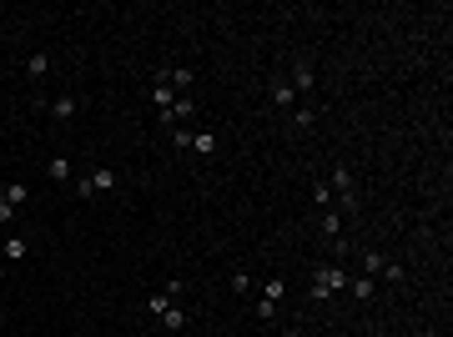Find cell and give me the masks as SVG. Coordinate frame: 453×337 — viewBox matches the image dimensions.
<instances>
[{
	"instance_id": "obj_10",
	"label": "cell",
	"mask_w": 453,
	"mask_h": 337,
	"mask_svg": "<svg viewBox=\"0 0 453 337\" xmlns=\"http://www.w3.org/2000/svg\"><path fill=\"white\" fill-rule=\"evenodd\" d=\"M156 322H161V332H182V327H187V307H182V302H172L166 312H156Z\"/></svg>"
},
{
	"instance_id": "obj_5",
	"label": "cell",
	"mask_w": 453,
	"mask_h": 337,
	"mask_svg": "<svg viewBox=\"0 0 453 337\" xmlns=\"http://www.w3.org/2000/svg\"><path fill=\"white\" fill-rule=\"evenodd\" d=\"M277 297H282V282H277V277H267V282H262V297H257V317H262V322L277 317Z\"/></svg>"
},
{
	"instance_id": "obj_4",
	"label": "cell",
	"mask_w": 453,
	"mask_h": 337,
	"mask_svg": "<svg viewBox=\"0 0 453 337\" xmlns=\"http://www.w3.org/2000/svg\"><path fill=\"white\" fill-rule=\"evenodd\" d=\"M288 86L298 91V101H317V71H312L307 61L293 66V81H288Z\"/></svg>"
},
{
	"instance_id": "obj_12",
	"label": "cell",
	"mask_w": 453,
	"mask_h": 337,
	"mask_svg": "<svg viewBox=\"0 0 453 337\" xmlns=\"http://www.w3.org/2000/svg\"><path fill=\"white\" fill-rule=\"evenodd\" d=\"M348 287H353V297H378V277H368V272H358V277H348Z\"/></svg>"
},
{
	"instance_id": "obj_6",
	"label": "cell",
	"mask_w": 453,
	"mask_h": 337,
	"mask_svg": "<svg viewBox=\"0 0 453 337\" xmlns=\"http://www.w3.org/2000/svg\"><path fill=\"white\" fill-rule=\"evenodd\" d=\"M156 81H166V86H172V91H177V96H187V91H192V81H197V76H192V71H187V66H161V71H156Z\"/></svg>"
},
{
	"instance_id": "obj_20",
	"label": "cell",
	"mask_w": 453,
	"mask_h": 337,
	"mask_svg": "<svg viewBox=\"0 0 453 337\" xmlns=\"http://www.w3.org/2000/svg\"><path fill=\"white\" fill-rule=\"evenodd\" d=\"M161 292H166V297H172V302H177V297H182V292H187V282H182V277H172V282H166V287H161Z\"/></svg>"
},
{
	"instance_id": "obj_11",
	"label": "cell",
	"mask_w": 453,
	"mask_h": 337,
	"mask_svg": "<svg viewBox=\"0 0 453 337\" xmlns=\"http://www.w3.org/2000/svg\"><path fill=\"white\" fill-rule=\"evenodd\" d=\"M86 182H91V192H96V197H101V192H111V187H116V182H121V177H116V172H111V166H96V172H91V177H86Z\"/></svg>"
},
{
	"instance_id": "obj_1",
	"label": "cell",
	"mask_w": 453,
	"mask_h": 337,
	"mask_svg": "<svg viewBox=\"0 0 453 337\" xmlns=\"http://www.w3.org/2000/svg\"><path fill=\"white\" fill-rule=\"evenodd\" d=\"M348 287V267L343 262H327L312 272V297H332V292H343Z\"/></svg>"
},
{
	"instance_id": "obj_2",
	"label": "cell",
	"mask_w": 453,
	"mask_h": 337,
	"mask_svg": "<svg viewBox=\"0 0 453 337\" xmlns=\"http://www.w3.org/2000/svg\"><path fill=\"white\" fill-rule=\"evenodd\" d=\"M36 106L45 111L50 121H71L76 111H81V96H36Z\"/></svg>"
},
{
	"instance_id": "obj_14",
	"label": "cell",
	"mask_w": 453,
	"mask_h": 337,
	"mask_svg": "<svg viewBox=\"0 0 453 337\" xmlns=\"http://www.w3.org/2000/svg\"><path fill=\"white\" fill-rule=\"evenodd\" d=\"M312 201H317L322 211H332V206H337V192L327 187V177H317V182H312Z\"/></svg>"
},
{
	"instance_id": "obj_3",
	"label": "cell",
	"mask_w": 453,
	"mask_h": 337,
	"mask_svg": "<svg viewBox=\"0 0 453 337\" xmlns=\"http://www.w3.org/2000/svg\"><path fill=\"white\" fill-rule=\"evenodd\" d=\"M363 272L383 277V282H403V262H388L383 252H363Z\"/></svg>"
},
{
	"instance_id": "obj_8",
	"label": "cell",
	"mask_w": 453,
	"mask_h": 337,
	"mask_svg": "<svg viewBox=\"0 0 453 337\" xmlns=\"http://www.w3.org/2000/svg\"><path fill=\"white\" fill-rule=\"evenodd\" d=\"M267 101H272L277 111H293V106H298V91H293L288 81H272V91H267Z\"/></svg>"
},
{
	"instance_id": "obj_19",
	"label": "cell",
	"mask_w": 453,
	"mask_h": 337,
	"mask_svg": "<svg viewBox=\"0 0 453 337\" xmlns=\"http://www.w3.org/2000/svg\"><path fill=\"white\" fill-rule=\"evenodd\" d=\"M166 136H172V146H177V151H192V131H187V126H177V131H166Z\"/></svg>"
},
{
	"instance_id": "obj_18",
	"label": "cell",
	"mask_w": 453,
	"mask_h": 337,
	"mask_svg": "<svg viewBox=\"0 0 453 337\" xmlns=\"http://www.w3.org/2000/svg\"><path fill=\"white\" fill-rule=\"evenodd\" d=\"M252 287H257V282H252V272H232V292H242V297H247Z\"/></svg>"
},
{
	"instance_id": "obj_22",
	"label": "cell",
	"mask_w": 453,
	"mask_h": 337,
	"mask_svg": "<svg viewBox=\"0 0 453 337\" xmlns=\"http://www.w3.org/2000/svg\"><path fill=\"white\" fill-rule=\"evenodd\" d=\"M0 287H6V262H0Z\"/></svg>"
},
{
	"instance_id": "obj_7",
	"label": "cell",
	"mask_w": 453,
	"mask_h": 337,
	"mask_svg": "<svg viewBox=\"0 0 453 337\" xmlns=\"http://www.w3.org/2000/svg\"><path fill=\"white\" fill-rule=\"evenodd\" d=\"M45 177H50V182H61V187H71V182H76L71 156H50V161H45Z\"/></svg>"
},
{
	"instance_id": "obj_13",
	"label": "cell",
	"mask_w": 453,
	"mask_h": 337,
	"mask_svg": "<svg viewBox=\"0 0 453 337\" xmlns=\"http://www.w3.org/2000/svg\"><path fill=\"white\" fill-rule=\"evenodd\" d=\"M0 197H6V201H11V206L21 211V206L31 201V187H26V182H6V187H0Z\"/></svg>"
},
{
	"instance_id": "obj_9",
	"label": "cell",
	"mask_w": 453,
	"mask_h": 337,
	"mask_svg": "<svg viewBox=\"0 0 453 337\" xmlns=\"http://www.w3.org/2000/svg\"><path fill=\"white\" fill-rule=\"evenodd\" d=\"M293 126H298V131H312V126H317V101H298V106H293Z\"/></svg>"
},
{
	"instance_id": "obj_21",
	"label": "cell",
	"mask_w": 453,
	"mask_h": 337,
	"mask_svg": "<svg viewBox=\"0 0 453 337\" xmlns=\"http://www.w3.org/2000/svg\"><path fill=\"white\" fill-rule=\"evenodd\" d=\"M11 221H16V206H11L6 197H0V227H11Z\"/></svg>"
},
{
	"instance_id": "obj_15",
	"label": "cell",
	"mask_w": 453,
	"mask_h": 337,
	"mask_svg": "<svg viewBox=\"0 0 453 337\" xmlns=\"http://www.w3.org/2000/svg\"><path fill=\"white\" fill-rule=\"evenodd\" d=\"M26 252H31V242H26V237H6V247H0V257H6V262H21Z\"/></svg>"
},
{
	"instance_id": "obj_17",
	"label": "cell",
	"mask_w": 453,
	"mask_h": 337,
	"mask_svg": "<svg viewBox=\"0 0 453 337\" xmlns=\"http://www.w3.org/2000/svg\"><path fill=\"white\" fill-rule=\"evenodd\" d=\"M45 71H50V55H31V61H26V76L31 81H40Z\"/></svg>"
},
{
	"instance_id": "obj_16",
	"label": "cell",
	"mask_w": 453,
	"mask_h": 337,
	"mask_svg": "<svg viewBox=\"0 0 453 337\" xmlns=\"http://www.w3.org/2000/svg\"><path fill=\"white\" fill-rule=\"evenodd\" d=\"M192 151H197V156H212V151H217V136H212V131H192Z\"/></svg>"
}]
</instances>
